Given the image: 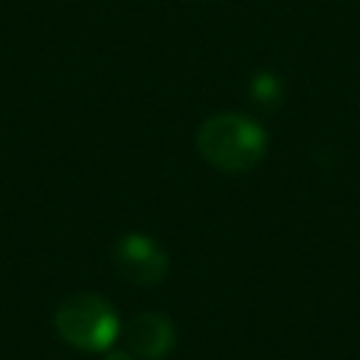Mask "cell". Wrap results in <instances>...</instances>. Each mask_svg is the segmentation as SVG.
Instances as JSON below:
<instances>
[{
	"label": "cell",
	"mask_w": 360,
	"mask_h": 360,
	"mask_svg": "<svg viewBox=\"0 0 360 360\" xmlns=\"http://www.w3.org/2000/svg\"><path fill=\"white\" fill-rule=\"evenodd\" d=\"M104 360H132V352H121V349H112V352H107V357Z\"/></svg>",
	"instance_id": "6"
},
{
	"label": "cell",
	"mask_w": 360,
	"mask_h": 360,
	"mask_svg": "<svg viewBox=\"0 0 360 360\" xmlns=\"http://www.w3.org/2000/svg\"><path fill=\"white\" fill-rule=\"evenodd\" d=\"M112 264L127 281L135 284H158L169 270L166 250L146 233H124L112 245Z\"/></svg>",
	"instance_id": "3"
},
{
	"label": "cell",
	"mask_w": 360,
	"mask_h": 360,
	"mask_svg": "<svg viewBox=\"0 0 360 360\" xmlns=\"http://www.w3.org/2000/svg\"><path fill=\"white\" fill-rule=\"evenodd\" d=\"M56 332L82 352H104L118 335V315L101 295L79 292L56 309Z\"/></svg>",
	"instance_id": "2"
},
{
	"label": "cell",
	"mask_w": 360,
	"mask_h": 360,
	"mask_svg": "<svg viewBox=\"0 0 360 360\" xmlns=\"http://www.w3.org/2000/svg\"><path fill=\"white\" fill-rule=\"evenodd\" d=\"M127 346L132 354L143 360L166 357L174 346V326L160 312H143L129 321L127 326Z\"/></svg>",
	"instance_id": "4"
},
{
	"label": "cell",
	"mask_w": 360,
	"mask_h": 360,
	"mask_svg": "<svg viewBox=\"0 0 360 360\" xmlns=\"http://www.w3.org/2000/svg\"><path fill=\"white\" fill-rule=\"evenodd\" d=\"M200 155L222 172H248L267 152L264 129L239 112L211 115L197 132Z\"/></svg>",
	"instance_id": "1"
},
{
	"label": "cell",
	"mask_w": 360,
	"mask_h": 360,
	"mask_svg": "<svg viewBox=\"0 0 360 360\" xmlns=\"http://www.w3.org/2000/svg\"><path fill=\"white\" fill-rule=\"evenodd\" d=\"M250 93H253V98H256V101H262V104H273V101L278 98L281 87H278L276 76L259 73V76L253 79V84H250Z\"/></svg>",
	"instance_id": "5"
}]
</instances>
